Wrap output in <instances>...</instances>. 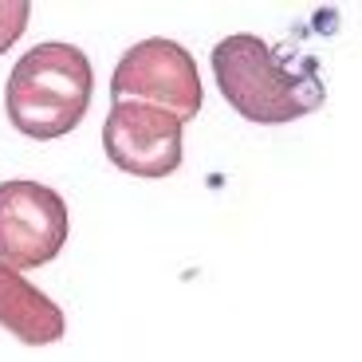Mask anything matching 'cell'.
Here are the masks:
<instances>
[{"mask_svg":"<svg viewBox=\"0 0 362 362\" xmlns=\"http://www.w3.org/2000/svg\"><path fill=\"white\" fill-rule=\"evenodd\" d=\"M213 79L228 107L260 127L315 115L327 99L315 59L291 64L252 32H233L213 47Z\"/></svg>","mask_w":362,"mask_h":362,"instance_id":"obj_1","label":"cell"},{"mask_svg":"<svg viewBox=\"0 0 362 362\" xmlns=\"http://www.w3.org/2000/svg\"><path fill=\"white\" fill-rule=\"evenodd\" d=\"M95 95V71L83 47L47 44L28 47L16 59L4 87V110L20 134L36 142H55L83 122Z\"/></svg>","mask_w":362,"mask_h":362,"instance_id":"obj_2","label":"cell"},{"mask_svg":"<svg viewBox=\"0 0 362 362\" xmlns=\"http://www.w3.org/2000/svg\"><path fill=\"white\" fill-rule=\"evenodd\" d=\"M110 95L115 103L130 99V103H150L162 107L170 115H177L181 122H189L201 110V75L193 55L173 40H142L134 44L115 67L110 79Z\"/></svg>","mask_w":362,"mask_h":362,"instance_id":"obj_3","label":"cell"},{"mask_svg":"<svg viewBox=\"0 0 362 362\" xmlns=\"http://www.w3.org/2000/svg\"><path fill=\"white\" fill-rule=\"evenodd\" d=\"M67 245V201L44 181H0V264L44 268Z\"/></svg>","mask_w":362,"mask_h":362,"instance_id":"obj_4","label":"cell"},{"mask_svg":"<svg viewBox=\"0 0 362 362\" xmlns=\"http://www.w3.org/2000/svg\"><path fill=\"white\" fill-rule=\"evenodd\" d=\"M181 122L177 115L150 103H115L103 122V150L110 165L134 177H170L177 173L185 146H181Z\"/></svg>","mask_w":362,"mask_h":362,"instance_id":"obj_5","label":"cell"},{"mask_svg":"<svg viewBox=\"0 0 362 362\" xmlns=\"http://www.w3.org/2000/svg\"><path fill=\"white\" fill-rule=\"evenodd\" d=\"M0 327L28 346H47L64 339L67 319L55 299L28 284L16 268L0 264Z\"/></svg>","mask_w":362,"mask_h":362,"instance_id":"obj_6","label":"cell"},{"mask_svg":"<svg viewBox=\"0 0 362 362\" xmlns=\"http://www.w3.org/2000/svg\"><path fill=\"white\" fill-rule=\"evenodd\" d=\"M28 20H32V4L28 0H0V55L24 36Z\"/></svg>","mask_w":362,"mask_h":362,"instance_id":"obj_7","label":"cell"}]
</instances>
